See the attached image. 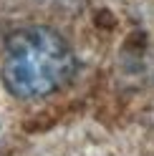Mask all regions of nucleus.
Returning <instances> with one entry per match:
<instances>
[{"instance_id":"obj_1","label":"nucleus","mask_w":154,"mask_h":156,"mask_svg":"<svg viewBox=\"0 0 154 156\" xmlns=\"http://www.w3.org/2000/svg\"><path fill=\"white\" fill-rule=\"evenodd\" d=\"M73 76V53L51 28L15 30L3 51V83L18 98H43Z\"/></svg>"}]
</instances>
